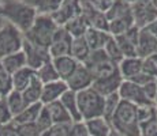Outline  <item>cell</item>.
I'll return each mask as SVG.
<instances>
[{
	"instance_id": "obj_34",
	"label": "cell",
	"mask_w": 157,
	"mask_h": 136,
	"mask_svg": "<svg viewBox=\"0 0 157 136\" xmlns=\"http://www.w3.org/2000/svg\"><path fill=\"white\" fill-rule=\"evenodd\" d=\"M104 52L107 53L108 59H109L112 63H115V64H119V63L124 59V56H123V53H122V50H120L119 45H117V42H116V40H115L113 37L108 41L107 45H105Z\"/></svg>"
},
{
	"instance_id": "obj_7",
	"label": "cell",
	"mask_w": 157,
	"mask_h": 136,
	"mask_svg": "<svg viewBox=\"0 0 157 136\" xmlns=\"http://www.w3.org/2000/svg\"><path fill=\"white\" fill-rule=\"evenodd\" d=\"M131 17L134 26L138 29H147L157 20V8L152 0H142L131 6Z\"/></svg>"
},
{
	"instance_id": "obj_19",
	"label": "cell",
	"mask_w": 157,
	"mask_h": 136,
	"mask_svg": "<svg viewBox=\"0 0 157 136\" xmlns=\"http://www.w3.org/2000/svg\"><path fill=\"white\" fill-rule=\"evenodd\" d=\"M85 124L87 127L89 136H109L113 131L111 121L108 119H105L104 116L86 120Z\"/></svg>"
},
{
	"instance_id": "obj_29",
	"label": "cell",
	"mask_w": 157,
	"mask_h": 136,
	"mask_svg": "<svg viewBox=\"0 0 157 136\" xmlns=\"http://www.w3.org/2000/svg\"><path fill=\"white\" fill-rule=\"evenodd\" d=\"M60 102L63 104V106L67 109V112L71 116L72 121H81V120H82L81 113H79V106H78L77 93L68 90V91L60 98Z\"/></svg>"
},
{
	"instance_id": "obj_42",
	"label": "cell",
	"mask_w": 157,
	"mask_h": 136,
	"mask_svg": "<svg viewBox=\"0 0 157 136\" xmlns=\"http://www.w3.org/2000/svg\"><path fill=\"white\" fill-rule=\"evenodd\" d=\"M142 74L146 76L152 78V79H157V65L155 64L152 59H144L142 61Z\"/></svg>"
},
{
	"instance_id": "obj_48",
	"label": "cell",
	"mask_w": 157,
	"mask_h": 136,
	"mask_svg": "<svg viewBox=\"0 0 157 136\" xmlns=\"http://www.w3.org/2000/svg\"><path fill=\"white\" fill-rule=\"evenodd\" d=\"M6 23H7V22H6V19H4V18H3V17H2V15H0V29H2V27L4 26Z\"/></svg>"
},
{
	"instance_id": "obj_13",
	"label": "cell",
	"mask_w": 157,
	"mask_h": 136,
	"mask_svg": "<svg viewBox=\"0 0 157 136\" xmlns=\"http://www.w3.org/2000/svg\"><path fill=\"white\" fill-rule=\"evenodd\" d=\"M140 31L141 29L132 26L124 34L113 37L124 57H137V44H138V37H140Z\"/></svg>"
},
{
	"instance_id": "obj_55",
	"label": "cell",
	"mask_w": 157,
	"mask_h": 136,
	"mask_svg": "<svg viewBox=\"0 0 157 136\" xmlns=\"http://www.w3.org/2000/svg\"><path fill=\"white\" fill-rule=\"evenodd\" d=\"M0 98H2V97H0Z\"/></svg>"
},
{
	"instance_id": "obj_18",
	"label": "cell",
	"mask_w": 157,
	"mask_h": 136,
	"mask_svg": "<svg viewBox=\"0 0 157 136\" xmlns=\"http://www.w3.org/2000/svg\"><path fill=\"white\" fill-rule=\"evenodd\" d=\"M123 82V78L120 76L119 72L111 75V76L102 78V79H97L93 83V89L96 91H98L102 97H107L109 94H113V93H117L120 84Z\"/></svg>"
},
{
	"instance_id": "obj_5",
	"label": "cell",
	"mask_w": 157,
	"mask_h": 136,
	"mask_svg": "<svg viewBox=\"0 0 157 136\" xmlns=\"http://www.w3.org/2000/svg\"><path fill=\"white\" fill-rule=\"evenodd\" d=\"M23 44H25V34L15 26L6 23L0 29V60L8 54L22 50Z\"/></svg>"
},
{
	"instance_id": "obj_37",
	"label": "cell",
	"mask_w": 157,
	"mask_h": 136,
	"mask_svg": "<svg viewBox=\"0 0 157 136\" xmlns=\"http://www.w3.org/2000/svg\"><path fill=\"white\" fill-rule=\"evenodd\" d=\"M71 124H62V125H52L48 131L41 134V136H70Z\"/></svg>"
},
{
	"instance_id": "obj_45",
	"label": "cell",
	"mask_w": 157,
	"mask_h": 136,
	"mask_svg": "<svg viewBox=\"0 0 157 136\" xmlns=\"http://www.w3.org/2000/svg\"><path fill=\"white\" fill-rule=\"evenodd\" d=\"M0 136H22L15 123H8L0 127Z\"/></svg>"
},
{
	"instance_id": "obj_52",
	"label": "cell",
	"mask_w": 157,
	"mask_h": 136,
	"mask_svg": "<svg viewBox=\"0 0 157 136\" xmlns=\"http://www.w3.org/2000/svg\"><path fill=\"white\" fill-rule=\"evenodd\" d=\"M155 120L157 121V105L155 106Z\"/></svg>"
},
{
	"instance_id": "obj_20",
	"label": "cell",
	"mask_w": 157,
	"mask_h": 136,
	"mask_svg": "<svg viewBox=\"0 0 157 136\" xmlns=\"http://www.w3.org/2000/svg\"><path fill=\"white\" fill-rule=\"evenodd\" d=\"M112 38V35L108 31L104 30H97V29H87L85 34V40L92 50H100L104 49L108 41Z\"/></svg>"
},
{
	"instance_id": "obj_31",
	"label": "cell",
	"mask_w": 157,
	"mask_h": 136,
	"mask_svg": "<svg viewBox=\"0 0 157 136\" xmlns=\"http://www.w3.org/2000/svg\"><path fill=\"white\" fill-rule=\"evenodd\" d=\"M43 87L44 84L40 82L38 76H36V79L32 82V84L22 93L23 97H25L26 102L29 105L32 104H40L41 102V97H43Z\"/></svg>"
},
{
	"instance_id": "obj_49",
	"label": "cell",
	"mask_w": 157,
	"mask_h": 136,
	"mask_svg": "<svg viewBox=\"0 0 157 136\" xmlns=\"http://www.w3.org/2000/svg\"><path fill=\"white\" fill-rule=\"evenodd\" d=\"M126 2H127L130 6H132V4H135V3H140V2H142V0H126Z\"/></svg>"
},
{
	"instance_id": "obj_8",
	"label": "cell",
	"mask_w": 157,
	"mask_h": 136,
	"mask_svg": "<svg viewBox=\"0 0 157 136\" xmlns=\"http://www.w3.org/2000/svg\"><path fill=\"white\" fill-rule=\"evenodd\" d=\"M117 93H119L122 101H126V102H128V104L135 105V106L155 105V104H152L146 97H145L142 86L137 84L135 82L123 80L122 84H120V87H119V90H117Z\"/></svg>"
},
{
	"instance_id": "obj_38",
	"label": "cell",
	"mask_w": 157,
	"mask_h": 136,
	"mask_svg": "<svg viewBox=\"0 0 157 136\" xmlns=\"http://www.w3.org/2000/svg\"><path fill=\"white\" fill-rule=\"evenodd\" d=\"M36 124H37V127L41 129V132L48 131V129L53 125L52 119H51L49 113H48V110H47V108H45V106L43 108V110H41V113H40V116H38Z\"/></svg>"
},
{
	"instance_id": "obj_1",
	"label": "cell",
	"mask_w": 157,
	"mask_h": 136,
	"mask_svg": "<svg viewBox=\"0 0 157 136\" xmlns=\"http://www.w3.org/2000/svg\"><path fill=\"white\" fill-rule=\"evenodd\" d=\"M38 11L23 0H2L0 15L6 22L15 26L25 34L38 17Z\"/></svg>"
},
{
	"instance_id": "obj_23",
	"label": "cell",
	"mask_w": 157,
	"mask_h": 136,
	"mask_svg": "<svg viewBox=\"0 0 157 136\" xmlns=\"http://www.w3.org/2000/svg\"><path fill=\"white\" fill-rule=\"evenodd\" d=\"M52 63H53V65H55L57 74H59V76L62 80L67 79L72 72L75 71V68L78 67V64H81V63H78L77 60L72 59L70 54L55 57V59H52Z\"/></svg>"
},
{
	"instance_id": "obj_4",
	"label": "cell",
	"mask_w": 157,
	"mask_h": 136,
	"mask_svg": "<svg viewBox=\"0 0 157 136\" xmlns=\"http://www.w3.org/2000/svg\"><path fill=\"white\" fill-rule=\"evenodd\" d=\"M79 113L83 121L104 116V97L93 87L77 93Z\"/></svg>"
},
{
	"instance_id": "obj_28",
	"label": "cell",
	"mask_w": 157,
	"mask_h": 136,
	"mask_svg": "<svg viewBox=\"0 0 157 136\" xmlns=\"http://www.w3.org/2000/svg\"><path fill=\"white\" fill-rule=\"evenodd\" d=\"M3 98L6 99V104H7L8 109H10L13 117L18 116V114L29 105L28 102H26V99H25V97H23L22 93L15 91V90H13L11 93H8V94L6 97H3Z\"/></svg>"
},
{
	"instance_id": "obj_36",
	"label": "cell",
	"mask_w": 157,
	"mask_h": 136,
	"mask_svg": "<svg viewBox=\"0 0 157 136\" xmlns=\"http://www.w3.org/2000/svg\"><path fill=\"white\" fill-rule=\"evenodd\" d=\"M113 0H81L82 6H87V7H92L97 11L101 13H107L108 8L111 7Z\"/></svg>"
},
{
	"instance_id": "obj_51",
	"label": "cell",
	"mask_w": 157,
	"mask_h": 136,
	"mask_svg": "<svg viewBox=\"0 0 157 136\" xmlns=\"http://www.w3.org/2000/svg\"><path fill=\"white\" fill-rule=\"evenodd\" d=\"M150 59H152V60H153V61H155V64L157 65V53L155 54V56H152V57H150Z\"/></svg>"
},
{
	"instance_id": "obj_46",
	"label": "cell",
	"mask_w": 157,
	"mask_h": 136,
	"mask_svg": "<svg viewBox=\"0 0 157 136\" xmlns=\"http://www.w3.org/2000/svg\"><path fill=\"white\" fill-rule=\"evenodd\" d=\"M23 2H26V3H28V4L33 6V7H34L36 10H37L40 14H43V13H44L45 0H23Z\"/></svg>"
},
{
	"instance_id": "obj_11",
	"label": "cell",
	"mask_w": 157,
	"mask_h": 136,
	"mask_svg": "<svg viewBox=\"0 0 157 136\" xmlns=\"http://www.w3.org/2000/svg\"><path fill=\"white\" fill-rule=\"evenodd\" d=\"M23 52L26 54V60H28V67L37 71L40 67H43L45 63L51 61L52 57L49 54V50L47 48L38 46V45H34L32 42L26 41L23 44Z\"/></svg>"
},
{
	"instance_id": "obj_22",
	"label": "cell",
	"mask_w": 157,
	"mask_h": 136,
	"mask_svg": "<svg viewBox=\"0 0 157 136\" xmlns=\"http://www.w3.org/2000/svg\"><path fill=\"white\" fill-rule=\"evenodd\" d=\"M11 76H13V90L23 93L30 84H32V82L36 79L37 74H36L34 69L26 67V68L21 69V71L15 72Z\"/></svg>"
},
{
	"instance_id": "obj_10",
	"label": "cell",
	"mask_w": 157,
	"mask_h": 136,
	"mask_svg": "<svg viewBox=\"0 0 157 136\" xmlns=\"http://www.w3.org/2000/svg\"><path fill=\"white\" fill-rule=\"evenodd\" d=\"M64 82L67 83L68 90H71L74 93H79V91H83V90L93 87L94 78H93L90 69L85 64H78L75 71Z\"/></svg>"
},
{
	"instance_id": "obj_30",
	"label": "cell",
	"mask_w": 157,
	"mask_h": 136,
	"mask_svg": "<svg viewBox=\"0 0 157 136\" xmlns=\"http://www.w3.org/2000/svg\"><path fill=\"white\" fill-rule=\"evenodd\" d=\"M63 27H64V29L70 33V35L72 38L85 37L87 29H89L87 22H86V19H85V17H83V15H79V17L71 19L70 22H67Z\"/></svg>"
},
{
	"instance_id": "obj_33",
	"label": "cell",
	"mask_w": 157,
	"mask_h": 136,
	"mask_svg": "<svg viewBox=\"0 0 157 136\" xmlns=\"http://www.w3.org/2000/svg\"><path fill=\"white\" fill-rule=\"evenodd\" d=\"M122 98H120L119 93H113L107 97H104V117L108 120H111V117L113 116V113L117 110Z\"/></svg>"
},
{
	"instance_id": "obj_44",
	"label": "cell",
	"mask_w": 157,
	"mask_h": 136,
	"mask_svg": "<svg viewBox=\"0 0 157 136\" xmlns=\"http://www.w3.org/2000/svg\"><path fill=\"white\" fill-rule=\"evenodd\" d=\"M141 136H157V121L155 119L141 125Z\"/></svg>"
},
{
	"instance_id": "obj_27",
	"label": "cell",
	"mask_w": 157,
	"mask_h": 136,
	"mask_svg": "<svg viewBox=\"0 0 157 136\" xmlns=\"http://www.w3.org/2000/svg\"><path fill=\"white\" fill-rule=\"evenodd\" d=\"M108 18V22L115 19H122V18L131 17V6L126 0H113L111 7L105 13Z\"/></svg>"
},
{
	"instance_id": "obj_9",
	"label": "cell",
	"mask_w": 157,
	"mask_h": 136,
	"mask_svg": "<svg viewBox=\"0 0 157 136\" xmlns=\"http://www.w3.org/2000/svg\"><path fill=\"white\" fill-rule=\"evenodd\" d=\"M82 15V3L81 0H63L62 4L51 14L59 27H63L71 19Z\"/></svg>"
},
{
	"instance_id": "obj_15",
	"label": "cell",
	"mask_w": 157,
	"mask_h": 136,
	"mask_svg": "<svg viewBox=\"0 0 157 136\" xmlns=\"http://www.w3.org/2000/svg\"><path fill=\"white\" fill-rule=\"evenodd\" d=\"M142 61L141 57H124L122 61L117 64L120 76L123 80H134L138 75L142 74Z\"/></svg>"
},
{
	"instance_id": "obj_39",
	"label": "cell",
	"mask_w": 157,
	"mask_h": 136,
	"mask_svg": "<svg viewBox=\"0 0 157 136\" xmlns=\"http://www.w3.org/2000/svg\"><path fill=\"white\" fill-rule=\"evenodd\" d=\"M17 127H18V129H19V132L22 136H41V134H43L36 123L22 124V125H17Z\"/></svg>"
},
{
	"instance_id": "obj_6",
	"label": "cell",
	"mask_w": 157,
	"mask_h": 136,
	"mask_svg": "<svg viewBox=\"0 0 157 136\" xmlns=\"http://www.w3.org/2000/svg\"><path fill=\"white\" fill-rule=\"evenodd\" d=\"M85 65L90 69L94 80L111 76V75L119 72L117 64H115V63H112L109 59H108V56H107V53L104 52V49L92 50L89 59L85 61Z\"/></svg>"
},
{
	"instance_id": "obj_40",
	"label": "cell",
	"mask_w": 157,
	"mask_h": 136,
	"mask_svg": "<svg viewBox=\"0 0 157 136\" xmlns=\"http://www.w3.org/2000/svg\"><path fill=\"white\" fill-rule=\"evenodd\" d=\"M13 114H11L10 109H8L7 104H6L4 98H0V127L6 125V124L13 121Z\"/></svg>"
},
{
	"instance_id": "obj_25",
	"label": "cell",
	"mask_w": 157,
	"mask_h": 136,
	"mask_svg": "<svg viewBox=\"0 0 157 136\" xmlns=\"http://www.w3.org/2000/svg\"><path fill=\"white\" fill-rule=\"evenodd\" d=\"M44 105L41 104H32V105H28L22 112H21L18 116H15L13 119V121L17 124V125H22V124H32V123H36L40 116L41 110H43Z\"/></svg>"
},
{
	"instance_id": "obj_53",
	"label": "cell",
	"mask_w": 157,
	"mask_h": 136,
	"mask_svg": "<svg viewBox=\"0 0 157 136\" xmlns=\"http://www.w3.org/2000/svg\"><path fill=\"white\" fill-rule=\"evenodd\" d=\"M152 3H153V4H155V7L157 8V0H152Z\"/></svg>"
},
{
	"instance_id": "obj_43",
	"label": "cell",
	"mask_w": 157,
	"mask_h": 136,
	"mask_svg": "<svg viewBox=\"0 0 157 136\" xmlns=\"http://www.w3.org/2000/svg\"><path fill=\"white\" fill-rule=\"evenodd\" d=\"M142 89H144L145 97H146V98L149 99L152 104L156 105V98H157V84H156V80L146 83L145 86H142Z\"/></svg>"
},
{
	"instance_id": "obj_32",
	"label": "cell",
	"mask_w": 157,
	"mask_h": 136,
	"mask_svg": "<svg viewBox=\"0 0 157 136\" xmlns=\"http://www.w3.org/2000/svg\"><path fill=\"white\" fill-rule=\"evenodd\" d=\"M36 74H37L38 79L43 84H48V83H52V82H56L60 79L59 74H57L55 65H53L52 60L48 63H45L43 67H40L36 71Z\"/></svg>"
},
{
	"instance_id": "obj_50",
	"label": "cell",
	"mask_w": 157,
	"mask_h": 136,
	"mask_svg": "<svg viewBox=\"0 0 157 136\" xmlns=\"http://www.w3.org/2000/svg\"><path fill=\"white\" fill-rule=\"evenodd\" d=\"M109 136H124V135H122V134H119V132H116V131H112V134H111Z\"/></svg>"
},
{
	"instance_id": "obj_3",
	"label": "cell",
	"mask_w": 157,
	"mask_h": 136,
	"mask_svg": "<svg viewBox=\"0 0 157 136\" xmlns=\"http://www.w3.org/2000/svg\"><path fill=\"white\" fill-rule=\"evenodd\" d=\"M57 29L59 26L56 25L51 14H38L32 27L25 33V40L48 49Z\"/></svg>"
},
{
	"instance_id": "obj_21",
	"label": "cell",
	"mask_w": 157,
	"mask_h": 136,
	"mask_svg": "<svg viewBox=\"0 0 157 136\" xmlns=\"http://www.w3.org/2000/svg\"><path fill=\"white\" fill-rule=\"evenodd\" d=\"M0 61H2L3 67L6 68V71L11 75H14L15 72L28 67V60H26V54L23 50L15 52L13 54H8V56H6L4 59H2Z\"/></svg>"
},
{
	"instance_id": "obj_14",
	"label": "cell",
	"mask_w": 157,
	"mask_h": 136,
	"mask_svg": "<svg viewBox=\"0 0 157 136\" xmlns=\"http://www.w3.org/2000/svg\"><path fill=\"white\" fill-rule=\"evenodd\" d=\"M157 53V40L147 29L140 31L137 44V56L141 59H149Z\"/></svg>"
},
{
	"instance_id": "obj_35",
	"label": "cell",
	"mask_w": 157,
	"mask_h": 136,
	"mask_svg": "<svg viewBox=\"0 0 157 136\" xmlns=\"http://www.w3.org/2000/svg\"><path fill=\"white\" fill-rule=\"evenodd\" d=\"M11 91H13V76L6 71L0 61V97L3 98Z\"/></svg>"
},
{
	"instance_id": "obj_47",
	"label": "cell",
	"mask_w": 157,
	"mask_h": 136,
	"mask_svg": "<svg viewBox=\"0 0 157 136\" xmlns=\"http://www.w3.org/2000/svg\"><path fill=\"white\" fill-rule=\"evenodd\" d=\"M147 30H149V31L152 33L153 35H155V37H156V40H157V20H156V22H153L152 25H150L149 27H147Z\"/></svg>"
},
{
	"instance_id": "obj_54",
	"label": "cell",
	"mask_w": 157,
	"mask_h": 136,
	"mask_svg": "<svg viewBox=\"0 0 157 136\" xmlns=\"http://www.w3.org/2000/svg\"><path fill=\"white\" fill-rule=\"evenodd\" d=\"M156 84H157V79H156ZM156 105H157V98H156Z\"/></svg>"
},
{
	"instance_id": "obj_17",
	"label": "cell",
	"mask_w": 157,
	"mask_h": 136,
	"mask_svg": "<svg viewBox=\"0 0 157 136\" xmlns=\"http://www.w3.org/2000/svg\"><path fill=\"white\" fill-rule=\"evenodd\" d=\"M82 15L85 17L89 29H97L108 31L109 22H108V18L105 13L97 11L92 7H87V6H82Z\"/></svg>"
},
{
	"instance_id": "obj_12",
	"label": "cell",
	"mask_w": 157,
	"mask_h": 136,
	"mask_svg": "<svg viewBox=\"0 0 157 136\" xmlns=\"http://www.w3.org/2000/svg\"><path fill=\"white\" fill-rule=\"evenodd\" d=\"M72 40H74V38L71 37L70 33H68L64 27H59L57 31L55 33V35H53L49 48H48L51 57L55 59V57L67 56V54H70Z\"/></svg>"
},
{
	"instance_id": "obj_16",
	"label": "cell",
	"mask_w": 157,
	"mask_h": 136,
	"mask_svg": "<svg viewBox=\"0 0 157 136\" xmlns=\"http://www.w3.org/2000/svg\"><path fill=\"white\" fill-rule=\"evenodd\" d=\"M68 91V86L64 80L59 79L52 83L44 84L43 87V97H41V104L43 105H49L52 102L60 101L63 95Z\"/></svg>"
},
{
	"instance_id": "obj_24",
	"label": "cell",
	"mask_w": 157,
	"mask_h": 136,
	"mask_svg": "<svg viewBox=\"0 0 157 136\" xmlns=\"http://www.w3.org/2000/svg\"><path fill=\"white\" fill-rule=\"evenodd\" d=\"M47 108L48 113H49L51 119H52L53 125H62V124H71L74 123L71 119V116L68 114L67 109L63 106V104L60 101L52 102L49 105H44Z\"/></svg>"
},
{
	"instance_id": "obj_2",
	"label": "cell",
	"mask_w": 157,
	"mask_h": 136,
	"mask_svg": "<svg viewBox=\"0 0 157 136\" xmlns=\"http://www.w3.org/2000/svg\"><path fill=\"white\" fill-rule=\"evenodd\" d=\"M112 129L124 136H141V121L138 117V106L122 101L117 110L111 117Z\"/></svg>"
},
{
	"instance_id": "obj_26",
	"label": "cell",
	"mask_w": 157,
	"mask_h": 136,
	"mask_svg": "<svg viewBox=\"0 0 157 136\" xmlns=\"http://www.w3.org/2000/svg\"><path fill=\"white\" fill-rule=\"evenodd\" d=\"M92 49L89 48L87 42L85 40V37L81 38H74L71 44V49H70V56L74 60H77L81 64H85V61L89 59Z\"/></svg>"
},
{
	"instance_id": "obj_41",
	"label": "cell",
	"mask_w": 157,
	"mask_h": 136,
	"mask_svg": "<svg viewBox=\"0 0 157 136\" xmlns=\"http://www.w3.org/2000/svg\"><path fill=\"white\" fill-rule=\"evenodd\" d=\"M70 136H89L87 127L83 120L81 121H74L70 125Z\"/></svg>"
},
{
	"instance_id": "obj_56",
	"label": "cell",
	"mask_w": 157,
	"mask_h": 136,
	"mask_svg": "<svg viewBox=\"0 0 157 136\" xmlns=\"http://www.w3.org/2000/svg\"><path fill=\"white\" fill-rule=\"evenodd\" d=\"M0 2H2V0H0Z\"/></svg>"
}]
</instances>
